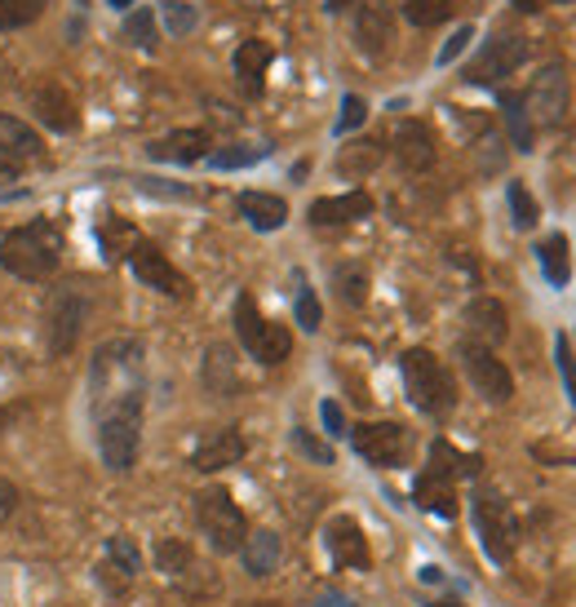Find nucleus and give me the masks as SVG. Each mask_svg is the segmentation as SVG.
Instances as JSON below:
<instances>
[{"label":"nucleus","instance_id":"f257e3e1","mask_svg":"<svg viewBox=\"0 0 576 607\" xmlns=\"http://www.w3.org/2000/svg\"><path fill=\"white\" fill-rule=\"evenodd\" d=\"M142 400V342L138 338H111L89 360V404L94 417L116 404Z\"/></svg>","mask_w":576,"mask_h":607},{"label":"nucleus","instance_id":"f03ea898","mask_svg":"<svg viewBox=\"0 0 576 607\" xmlns=\"http://www.w3.org/2000/svg\"><path fill=\"white\" fill-rule=\"evenodd\" d=\"M0 266L19 279H32V284L54 279V270L63 266V231L50 217H36V222L10 231L0 239Z\"/></svg>","mask_w":576,"mask_h":607},{"label":"nucleus","instance_id":"7ed1b4c3","mask_svg":"<svg viewBox=\"0 0 576 607\" xmlns=\"http://www.w3.org/2000/svg\"><path fill=\"white\" fill-rule=\"evenodd\" d=\"M404 391H408L413 408L435 417V422H444L457 408V382L444 369V360L435 351H426V347L404 351Z\"/></svg>","mask_w":576,"mask_h":607},{"label":"nucleus","instance_id":"20e7f679","mask_svg":"<svg viewBox=\"0 0 576 607\" xmlns=\"http://www.w3.org/2000/svg\"><path fill=\"white\" fill-rule=\"evenodd\" d=\"M235 338L266 369H275V364H284L288 355H294V333H288L284 324H275V320H266L248 292L235 297Z\"/></svg>","mask_w":576,"mask_h":607},{"label":"nucleus","instance_id":"39448f33","mask_svg":"<svg viewBox=\"0 0 576 607\" xmlns=\"http://www.w3.org/2000/svg\"><path fill=\"white\" fill-rule=\"evenodd\" d=\"M138 448H142V400L98 413V457L107 470H116V475L134 470Z\"/></svg>","mask_w":576,"mask_h":607},{"label":"nucleus","instance_id":"423d86ee","mask_svg":"<svg viewBox=\"0 0 576 607\" xmlns=\"http://www.w3.org/2000/svg\"><path fill=\"white\" fill-rule=\"evenodd\" d=\"M191 510H195V523H200L204 541H209L217 554H239V545H244V536H248V519H244V510L231 501L226 488H204V492H195Z\"/></svg>","mask_w":576,"mask_h":607},{"label":"nucleus","instance_id":"0eeeda50","mask_svg":"<svg viewBox=\"0 0 576 607\" xmlns=\"http://www.w3.org/2000/svg\"><path fill=\"white\" fill-rule=\"evenodd\" d=\"M85 320H89V292L85 284H54L50 297H45V342L54 355H67L76 351L81 333H85Z\"/></svg>","mask_w":576,"mask_h":607},{"label":"nucleus","instance_id":"6e6552de","mask_svg":"<svg viewBox=\"0 0 576 607\" xmlns=\"http://www.w3.org/2000/svg\"><path fill=\"white\" fill-rule=\"evenodd\" d=\"M474 528L483 536V550L492 563H510L519 550V519L510 510V501L497 488H479L474 492Z\"/></svg>","mask_w":576,"mask_h":607},{"label":"nucleus","instance_id":"1a4fd4ad","mask_svg":"<svg viewBox=\"0 0 576 607\" xmlns=\"http://www.w3.org/2000/svg\"><path fill=\"white\" fill-rule=\"evenodd\" d=\"M567 98H572V89H567V67H563V63H545V67L532 76V85H527V94H523V107H527V116H532L536 129H558L563 116H567Z\"/></svg>","mask_w":576,"mask_h":607},{"label":"nucleus","instance_id":"9d476101","mask_svg":"<svg viewBox=\"0 0 576 607\" xmlns=\"http://www.w3.org/2000/svg\"><path fill=\"white\" fill-rule=\"evenodd\" d=\"M527 54H532V41H527V36H519V32L492 36V41L479 50V58L466 67V81H470V85H501L505 76H514V72L527 63Z\"/></svg>","mask_w":576,"mask_h":607},{"label":"nucleus","instance_id":"9b49d317","mask_svg":"<svg viewBox=\"0 0 576 607\" xmlns=\"http://www.w3.org/2000/svg\"><path fill=\"white\" fill-rule=\"evenodd\" d=\"M351 444H355V452H360L364 461H373V466H382V470L404 466L408 452H413V435H408L399 422H364V426L351 430Z\"/></svg>","mask_w":576,"mask_h":607},{"label":"nucleus","instance_id":"f8f14e48","mask_svg":"<svg viewBox=\"0 0 576 607\" xmlns=\"http://www.w3.org/2000/svg\"><path fill=\"white\" fill-rule=\"evenodd\" d=\"M457 355H461V369H466V377H470V386L488 400V404H510V395H514V377H510V369L492 355V347H479V342H461L457 347Z\"/></svg>","mask_w":576,"mask_h":607},{"label":"nucleus","instance_id":"ddd939ff","mask_svg":"<svg viewBox=\"0 0 576 607\" xmlns=\"http://www.w3.org/2000/svg\"><path fill=\"white\" fill-rule=\"evenodd\" d=\"M129 270L147 284V288H156V292H164V297H178V301H186L191 297V284H186V275L151 244V239H138L134 248H129Z\"/></svg>","mask_w":576,"mask_h":607},{"label":"nucleus","instance_id":"4468645a","mask_svg":"<svg viewBox=\"0 0 576 607\" xmlns=\"http://www.w3.org/2000/svg\"><path fill=\"white\" fill-rule=\"evenodd\" d=\"M156 567L173 581V585H182V589H195V594H204V589H213V576H209V567L191 554V545L186 541H178V536H164V541H156Z\"/></svg>","mask_w":576,"mask_h":607},{"label":"nucleus","instance_id":"2eb2a0df","mask_svg":"<svg viewBox=\"0 0 576 607\" xmlns=\"http://www.w3.org/2000/svg\"><path fill=\"white\" fill-rule=\"evenodd\" d=\"M324 545H329V554H333L338 567H355V572H364V567L373 563L369 541H364V532H360V523H355L351 514H338V519L324 523Z\"/></svg>","mask_w":576,"mask_h":607},{"label":"nucleus","instance_id":"dca6fc26","mask_svg":"<svg viewBox=\"0 0 576 607\" xmlns=\"http://www.w3.org/2000/svg\"><path fill=\"white\" fill-rule=\"evenodd\" d=\"M355 45L369 58H386L391 54V45H395V14H391V6L373 0V6H364L355 14Z\"/></svg>","mask_w":576,"mask_h":607},{"label":"nucleus","instance_id":"f3484780","mask_svg":"<svg viewBox=\"0 0 576 607\" xmlns=\"http://www.w3.org/2000/svg\"><path fill=\"white\" fill-rule=\"evenodd\" d=\"M32 111L41 125H50L54 134H76L81 129V116H76V103L72 94L58 85V81H45L32 89Z\"/></svg>","mask_w":576,"mask_h":607},{"label":"nucleus","instance_id":"a211bd4d","mask_svg":"<svg viewBox=\"0 0 576 607\" xmlns=\"http://www.w3.org/2000/svg\"><path fill=\"white\" fill-rule=\"evenodd\" d=\"M391 147H395V160H399L408 173H426V169L435 164V156H439V151H435V134H430L422 120H399Z\"/></svg>","mask_w":576,"mask_h":607},{"label":"nucleus","instance_id":"6ab92c4d","mask_svg":"<svg viewBox=\"0 0 576 607\" xmlns=\"http://www.w3.org/2000/svg\"><path fill=\"white\" fill-rule=\"evenodd\" d=\"M209 147H213L209 129H173V134L156 138L147 147V156L164 160V164H200V160H209Z\"/></svg>","mask_w":576,"mask_h":607},{"label":"nucleus","instance_id":"aec40b11","mask_svg":"<svg viewBox=\"0 0 576 607\" xmlns=\"http://www.w3.org/2000/svg\"><path fill=\"white\" fill-rule=\"evenodd\" d=\"M466 329H470V342L479 347H501L505 333H510V316L497 297H474L466 307Z\"/></svg>","mask_w":576,"mask_h":607},{"label":"nucleus","instance_id":"412c9836","mask_svg":"<svg viewBox=\"0 0 576 607\" xmlns=\"http://www.w3.org/2000/svg\"><path fill=\"white\" fill-rule=\"evenodd\" d=\"M373 213V195L369 191H346V195H324L311 204V226H346Z\"/></svg>","mask_w":576,"mask_h":607},{"label":"nucleus","instance_id":"4be33fe9","mask_svg":"<svg viewBox=\"0 0 576 607\" xmlns=\"http://www.w3.org/2000/svg\"><path fill=\"white\" fill-rule=\"evenodd\" d=\"M244 452H248V444H244V435H239V430H213V435H209V439L191 452V466H195L200 475H213V470L235 466Z\"/></svg>","mask_w":576,"mask_h":607},{"label":"nucleus","instance_id":"5701e85b","mask_svg":"<svg viewBox=\"0 0 576 607\" xmlns=\"http://www.w3.org/2000/svg\"><path fill=\"white\" fill-rule=\"evenodd\" d=\"M426 470L439 475V479H448V483H457V479H479L483 461H479L474 452L452 448L448 439H435V444H430V466H426Z\"/></svg>","mask_w":576,"mask_h":607},{"label":"nucleus","instance_id":"b1692460","mask_svg":"<svg viewBox=\"0 0 576 607\" xmlns=\"http://www.w3.org/2000/svg\"><path fill=\"white\" fill-rule=\"evenodd\" d=\"M0 151H10L14 160L28 164V160H41V156H45V142H41V134H36L28 120L0 111Z\"/></svg>","mask_w":576,"mask_h":607},{"label":"nucleus","instance_id":"393cba45","mask_svg":"<svg viewBox=\"0 0 576 607\" xmlns=\"http://www.w3.org/2000/svg\"><path fill=\"white\" fill-rule=\"evenodd\" d=\"M239 558H244V572L248 576H270L284 558V541L275 532H248L244 545H239Z\"/></svg>","mask_w":576,"mask_h":607},{"label":"nucleus","instance_id":"a878e982","mask_svg":"<svg viewBox=\"0 0 576 607\" xmlns=\"http://www.w3.org/2000/svg\"><path fill=\"white\" fill-rule=\"evenodd\" d=\"M239 213L248 217L253 231H279L288 222V204L270 191H244L239 195Z\"/></svg>","mask_w":576,"mask_h":607},{"label":"nucleus","instance_id":"bb28decb","mask_svg":"<svg viewBox=\"0 0 576 607\" xmlns=\"http://www.w3.org/2000/svg\"><path fill=\"white\" fill-rule=\"evenodd\" d=\"M266 67H270V45L266 41H244L235 50V76H239V89L244 94H262V81H266Z\"/></svg>","mask_w":576,"mask_h":607},{"label":"nucleus","instance_id":"cd10ccee","mask_svg":"<svg viewBox=\"0 0 576 607\" xmlns=\"http://www.w3.org/2000/svg\"><path fill=\"white\" fill-rule=\"evenodd\" d=\"M413 501H417L422 510L439 514V519H457V488H452L448 479L430 475V470H422V479L413 483Z\"/></svg>","mask_w":576,"mask_h":607},{"label":"nucleus","instance_id":"c85d7f7f","mask_svg":"<svg viewBox=\"0 0 576 607\" xmlns=\"http://www.w3.org/2000/svg\"><path fill=\"white\" fill-rule=\"evenodd\" d=\"M501 116H505V129H510V142L519 147V151H532V138H536V125H532V116H527V107H523V94H501Z\"/></svg>","mask_w":576,"mask_h":607},{"label":"nucleus","instance_id":"c756f323","mask_svg":"<svg viewBox=\"0 0 576 607\" xmlns=\"http://www.w3.org/2000/svg\"><path fill=\"white\" fill-rule=\"evenodd\" d=\"M204 386H209V395H231V391H235L231 347H209V351H204Z\"/></svg>","mask_w":576,"mask_h":607},{"label":"nucleus","instance_id":"7c9ffc66","mask_svg":"<svg viewBox=\"0 0 576 607\" xmlns=\"http://www.w3.org/2000/svg\"><path fill=\"white\" fill-rule=\"evenodd\" d=\"M536 257H541V270H545V279H550L554 288H563V284L572 279V257H567V239H563V235L541 239Z\"/></svg>","mask_w":576,"mask_h":607},{"label":"nucleus","instance_id":"2f4dec72","mask_svg":"<svg viewBox=\"0 0 576 607\" xmlns=\"http://www.w3.org/2000/svg\"><path fill=\"white\" fill-rule=\"evenodd\" d=\"M399 10L413 28H439L452 14V0H399Z\"/></svg>","mask_w":576,"mask_h":607},{"label":"nucleus","instance_id":"473e14b6","mask_svg":"<svg viewBox=\"0 0 576 607\" xmlns=\"http://www.w3.org/2000/svg\"><path fill=\"white\" fill-rule=\"evenodd\" d=\"M333 288H338V297L346 301V307H364V297H369V275H364V266H338V270H333Z\"/></svg>","mask_w":576,"mask_h":607},{"label":"nucleus","instance_id":"72a5a7b5","mask_svg":"<svg viewBox=\"0 0 576 607\" xmlns=\"http://www.w3.org/2000/svg\"><path fill=\"white\" fill-rule=\"evenodd\" d=\"M270 156V147L266 142H257V147H217V151H209V164L213 169H248V164H257V160H266Z\"/></svg>","mask_w":576,"mask_h":607},{"label":"nucleus","instance_id":"f704fd0d","mask_svg":"<svg viewBox=\"0 0 576 607\" xmlns=\"http://www.w3.org/2000/svg\"><path fill=\"white\" fill-rule=\"evenodd\" d=\"M45 6H50V0H0V32H14V28L36 23Z\"/></svg>","mask_w":576,"mask_h":607},{"label":"nucleus","instance_id":"c9c22d12","mask_svg":"<svg viewBox=\"0 0 576 607\" xmlns=\"http://www.w3.org/2000/svg\"><path fill=\"white\" fill-rule=\"evenodd\" d=\"M377 160H382V142H377V138H364V142H351V151H342L338 169L351 173V178H360V173H369Z\"/></svg>","mask_w":576,"mask_h":607},{"label":"nucleus","instance_id":"e433bc0d","mask_svg":"<svg viewBox=\"0 0 576 607\" xmlns=\"http://www.w3.org/2000/svg\"><path fill=\"white\" fill-rule=\"evenodd\" d=\"M98 239H103V253H107V262H120V257H129V248L138 244V235L120 222V217H107L103 222V231H98Z\"/></svg>","mask_w":576,"mask_h":607},{"label":"nucleus","instance_id":"4c0bfd02","mask_svg":"<svg viewBox=\"0 0 576 607\" xmlns=\"http://www.w3.org/2000/svg\"><path fill=\"white\" fill-rule=\"evenodd\" d=\"M505 200H510V217H514L519 231H532V226L541 222V209H536V200L527 195L523 182H510V187H505Z\"/></svg>","mask_w":576,"mask_h":607},{"label":"nucleus","instance_id":"58836bf2","mask_svg":"<svg viewBox=\"0 0 576 607\" xmlns=\"http://www.w3.org/2000/svg\"><path fill=\"white\" fill-rule=\"evenodd\" d=\"M107 563H111L125 581H134V576L142 572V554H138V545H134L129 536H111V541H107Z\"/></svg>","mask_w":576,"mask_h":607},{"label":"nucleus","instance_id":"ea45409f","mask_svg":"<svg viewBox=\"0 0 576 607\" xmlns=\"http://www.w3.org/2000/svg\"><path fill=\"white\" fill-rule=\"evenodd\" d=\"M160 23L169 36H191L195 32V6H186V0H160Z\"/></svg>","mask_w":576,"mask_h":607},{"label":"nucleus","instance_id":"a19ab883","mask_svg":"<svg viewBox=\"0 0 576 607\" xmlns=\"http://www.w3.org/2000/svg\"><path fill=\"white\" fill-rule=\"evenodd\" d=\"M294 316H298L302 333H320V324H324V311H320V297H316V288H311L307 279H298V301H294Z\"/></svg>","mask_w":576,"mask_h":607},{"label":"nucleus","instance_id":"79ce46f5","mask_svg":"<svg viewBox=\"0 0 576 607\" xmlns=\"http://www.w3.org/2000/svg\"><path fill=\"white\" fill-rule=\"evenodd\" d=\"M125 45H156V14L151 10H129L125 28H120Z\"/></svg>","mask_w":576,"mask_h":607},{"label":"nucleus","instance_id":"37998d69","mask_svg":"<svg viewBox=\"0 0 576 607\" xmlns=\"http://www.w3.org/2000/svg\"><path fill=\"white\" fill-rule=\"evenodd\" d=\"M554 360H558V377H563V386H567V400L576 404V355H572V342L558 333L554 338Z\"/></svg>","mask_w":576,"mask_h":607},{"label":"nucleus","instance_id":"c03bdc74","mask_svg":"<svg viewBox=\"0 0 576 607\" xmlns=\"http://www.w3.org/2000/svg\"><path fill=\"white\" fill-rule=\"evenodd\" d=\"M364 120H369V103H364L360 94H346V98H342V116H338V134L346 138V134L360 129Z\"/></svg>","mask_w":576,"mask_h":607},{"label":"nucleus","instance_id":"a18cd8bd","mask_svg":"<svg viewBox=\"0 0 576 607\" xmlns=\"http://www.w3.org/2000/svg\"><path fill=\"white\" fill-rule=\"evenodd\" d=\"M294 444H298V448H302L316 466H333V448H329V444H320L311 430H294Z\"/></svg>","mask_w":576,"mask_h":607},{"label":"nucleus","instance_id":"49530a36","mask_svg":"<svg viewBox=\"0 0 576 607\" xmlns=\"http://www.w3.org/2000/svg\"><path fill=\"white\" fill-rule=\"evenodd\" d=\"M320 417H324V430H329L333 439L351 435V426H346V413H342V404H338V400H324V404H320Z\"/></svg>","mask_w":576,"mask_h":607},{"label":"nucleus","instance_id":"de8ad7c7","mask_svg":"<svg viewBox=\"0 0 576 607\" xmlns=\"http://www.w3.org/2000/svg\"><path fill=\"white\" fill-rule=\"evenodd\" d=\"M470 41H474V28H457V32L448 36V45L439 50V67H448V63H452V58H457V54H461Z\"/></svg>","mask_w":576,"mask_h":607},{"label":"nucleus","instance_id":"09e8293b","mask_svg":"<svg viewBox=\"0 0 576 607\" xmlns=\"http://www.w3.org/2000/svg\"><path fill=\"white\" fill-rule=\"evenodd\" d=\"M14 510H19V488L10 479H0V523H6Z\"/></svg>","mask_w":576,"mask_h":607},{"label":"nucleus","instance_id":"8fccbe9b","mask_svg":"<svg viewBox=\"0 0 576 607\" xmlns=\"http://www.w3.org/2000/svg\"><path fill=\"white\" fill-rule=\"evenodd\" d=\"M19 169H23V160H14L10 151H0V182H14Z\"/></svg>","mask_w":576,"mask_h":607},{"label":"nucleus","instance_id":"3c124183","mask_svg":"<svg viewBox=\"0 0 576 607\" xmlns=\"http://www.w3.org/2000/svg\"><path fill=\"white\" fill-rule=\"evenodd\" d=\"M351 6H355V0H324L329 14H342V10H351Z\"/></svg>","mask_w":576,"mask_h":607},{"label":"nucleus","instance_id":"603ef678","mask_svg":"<svg viewBox=\"0 0 576 607\" xmlns=\"http://www.w3.org/2000/svg\"><path fill=\"white\" fill-rule=\"evenodd\" d=\"M510 6H514L519 14H532V10H541V0H510Z\"/></svg>","mask_w":576,"mask_h":607},{"label":"nucleus","instance_id":"864d4df0","mask_svg":"<svg viewBox=\"0 0 576 607\" xmlns=\"http://www.w3.org/2000/svg\"><path fill=\"white\" fill-rule=\"evenodd\" d=\"M430 607H466V603H457V598H439V603H430Z\"/></svg>","mask_w":576,"mask_h":607},{"label":"nucleus","instance_id":"5fc2aeb1","mask_svg":"<svg viewBox=\"0 0 576 607\" xmlns=\"http://www.w3.org/2000/svg\"><path fill=\"white\" fill-rule=\"evenodd\" d=\"M107 6H116V10H125V6H138V0H107Z\"/></svg>","mask_w":576,"mask_h":607},{"label":"nucleus","instance_id":"6e6d98bb","mask_svg":"<svg viewBox=\"0 0 576 607\" xmlns=\"http://www.w3.org/2000/svg\"><path fill=\"white\" fill-rule=\"evenodd\" d=\"M554 6H572V0H554Z\"/></svg>","mask_w":576,"mask_h":607}]
</instances>
